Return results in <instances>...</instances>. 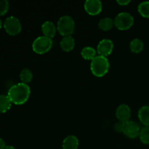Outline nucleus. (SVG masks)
<instances>
[{"label":"nucleus","mask_w":149,"mask_h":149,"mask_svg":"<svg viewBox=\"0 0 149 149\" xmlns=\"http://www.w3.org/2000/svg\"><path fill=\"white\" fill-rule=\"evenodd\" d=\"M31 95L30 87L27 84L17 83L9 89L7 96L12 103L15 105H23L29 100Z\"/></svg>","instance_id":"nucleus-1"},{"label":"nucleus","mask_w":149,"mask_h":149,"mask_svg":"<svg viewBox=\"0 0 149 149\" xmlns=\"http://www.w3.org/2000/svg\"><path fill=\"white\" fill-rule=\"evenodd\" d=\"M110 68V63L106 57L97 55L90 63V70L95 77H103L106 75Z\"/></svg>","instance_id":"nucleus-2"},{"label":"nucleus","mask_w":149,"mask_h":149,"mask_svg":"<svg viewBox=\"0 0 149 149\" xmlns=\"http://www.w3.org/2000/svg\"><path fill=\"white\" fill-rule=\"evenodd\" d=\"M57 31L63 36H71L75 30V22L69 15L61 16L57 23Z\"/></svg>","instance_id":"nucleus-3"},{"label":"nucleus","mask_w":149,"mask_h":149,"mask_svg":"<svg viewBox=\"0 0 149 149\" xmlns=\"http://www.w3.org/2000/svg\"><path fill=\"white\" fill-rule=\"evenodd\" d=\"M52 47V39H49L45 36H38L32 43V49L35 53L39 55H42L49 52Z\"/></svg>","instance_id":"nucleus-4"},{"label":"nucleus","mask_w":149,"mask_h":149,"mask_svg":"<svg viewBox=\"0 0 149 149\" xmlns=\"http://www.w3.org/2000/svg\"><path fill=\"white\" fill-rule=\"evenodd\" d=\"M114 26L120 31L128 30L134 23V17L127 12H122L116 15L114 18Z\"/></svg>","instance_id":"nucleus-5"},{"label":"nucleus","mask_w":149,"mask_h":149,"mask_svg":"<svg viewBox=\"0 0 149 149\" xmlns=\"http://www.w3.org/2000/svg\"><path fill=\"white\" fill-rule=\"evenodd\" d=\"M5 31L10 36H15L20 33L22 29L20 20L15 16H10L7 17L3 23Z\"/></svg>","instance_id":"nucleus-6"},{"label":"nucleus","mask_w":149,"mask_h":149,"mask_svg":"<svg viewBox=\"0 0 149 149\" xmlns=\"http://www.w3.org/2000/svg\"><path fill=\"white\" fill-rule=\"evenodd\" d=\"M141 130V128L140 127V125L136 122L129 120L128 122L124 123L122 133L125 134V135H126L128 138L134 139L139 136Z\"/></svg>","instance_id":"nucleus-7"},{"label":"nucleus","mask_w":149,"mask_h":149,"mask_svg":"<svg viewBox=\"0 0 149 149\" xmlns=\"http://www.w3.org/2000/svg\"><path fill=\"white\" fill-rule=\"evenodd\" d=\"M113 49V43L111 39H103L99 42L97 46V52L98 55L106 57L111 54Z\"/></svg>","instance_id":"nucleus-8"},{"label":"nucleus","mask_w":149,"mask_h":149,"mask_svg":"<svg viewBox=\"0 0 149 149\" xmlns=\"http://www.w3.org/2000/svg\"><path fill=\"white\" fill-rule=\"evenodd\" d=\"M84 8L90 15H97L102 11L103 4L100 0H87L84 1Z\"/></svg>","instance_id":"nucleus-9"},{"label":"nucleus","mask_w":149,"mask_h":149,"mask_svg":"<svg viewBox=\"0 0 149 149\" xmlns=\"http://www.w3.org/2000/svg\"><path fill=\"white\" fill-rule=\"evenodd\" d=\"M116 116L120 122L125 123L130 120L131 109L127 104H121L116 110Z\"/></svg>","instance_id":"nucleus-10"},{"label":"nucleus","mask_w":149,"mask_h":149,"mask_svg":"<svg viewBox=\"0 0 149 149\" xmlns=\"http://www.w3.org/2000/svg\"><path fill=\"white\" fill-rule=\"evenodd\" d=\"M42 31L43 33L44 36L46 37L52 39L55 36L57 31V27L52 22L45 21L42 25Z\"/></svg>","instance_id":"nucleus-11"},{"label":"nucleus","mask_w":149,"mask_h":149,"mask_svg":"<svg viewBox=\"0 0 149 149\" xmlns=\"http://www.w3.org/2000/svg\"><path fill=\"white\" fill-rule=\"evenodd\" d=\"M60 46L64 52H70L75 47V39L72 36H63L60 42Z\"/></svg>","instance_id":"nucleus-12"},{"label":"nucleus","mask_w":149,"mask_h":149,"mask_svg":"<svg viewBox=\"0 0 149 149\" xmlns=\"http://www.w3.org/2000/svg\"><path fill=\"white\" fill-rule=\"evenodd\" d=\"M79 147V140L75 135H68L63 141V149H77Z\"/></svg>","instance_id":"nucleus-13"},{"label":"nucleus","mask_w":149,"mask_h":149,"mask_svg":"<svg viewBox=\"0 0 149 149\" xmlns=\"http://www.w3.org/2000/svg\"><path fill=\"white\" fill-rule=\"evenodd\" d=\"M138 119L146 127H149V106H143L138 111Z\"/></svg>","instance_id":"nucleus-14"},{"label":"nucleus","mask_w":149,"mask_h":149,"mask_svg":"<svg viewBox=\"0 0 149 149\" xmlns=\"http://www.w3.org/2000/svg\"><path fill=\"white\" fill-rule=\"evenodd\" d=\"M114 26V20L109 17H103L98 22V27L100 30L108 31L111 30Z\"/></svg>","instance_id":"nucleus-15"},{"label":"nucleus","mask_w":149,"mask_h":149,"mask_svg":"<svg viewBox=\"0 0 149 149\" xmlns=\"http://www.w3.org/2000/svg\"><path fill=\"white\" fill-rule=\"evenodd\" d=\"M81 55L84 60L93 61L97 56V50L91 47H84L81 51Z\"/></svg>","instance_id":"nucleus-16"},{"label":"nucleus","mask_w":149,"mask_h":149,"mask_svg":"<svg viewBox=\"0 0 149 149\" xmlns=\"http://www.w3.org/2000/svg\"><path fill=\"white\" fill-rule=\"evenodd\" d=\"M12 102L7 95H0V113H5L10 110Z\"/></svg>","instance_id":"nucleus-17"},{"label":"nucleus","mask_w":149,"mask_h":149,"mask_svg":"<svg viewBox=\"0 0 149 149\" xmlns=\"http://www.w3.org/2000/svg\"><path fill=\"white\" fill-rule=\"evenodd\" d=\"M144 44L141 39L135 38L133 39L130 43V50L134 53H140L143 49Z\"/></svg>","instance_id":"nucleus-18"},{"label":"nucleus","mask_w":149,"mask_h":149,"mask_svg":"<svg viewBox=\"0 0 149 149\" xmlns=\"http://www.w3.org/2000/svg\"><path fill=\"white\" fill-rule=\"evenodd\" d=\"M20 79L22 83L28 84V83L31 82L33 79V73L29 68H23L20 73Z\"/></svg>","instance_id":"nucleus-19"},{"label":"nucleus","mask_w":149,"mask_h":149,"mask_svg":"<svg viewBox=\"0 0 149 149\" xmlns=\"http://www.w3.org/2000/svg\"><path fill=\"white\" fill-rule=\"evenodd\" d=\"M138 11L141 16L149 18V1H144L138 6Z\"/></svg>","instance_id":"nucleus-20"},{"label":"nucleus","mask_w":149,"mask_h":149,"mask_svg":"<svg viewBox=\"0 0 149 149\" xmlns=\"http://www.w3.org/2000/svg\"><path fill=\"white\" fill-rule=\"evenodd\" d=\"M139 138L141 142L144 144H149V127L144 126L141 128L139 134Z\"/></svg>","instance_id":"nucleus-21"},{"label":"nucleus","mask_w":149,"mask_h":149,"mask_svg":"<svg viewBox=\"0 0 149 149\" xmlns=\"http://www.w3.org/2000/svg\"><path fill=\"white\" fill-rule=\"evenodd\" d=\"M9 10V2L7 0H0V16L7 13Z\"/></svg>","instance_id":"nucleus-22"},{"label":"nucleus","mask_w":149,"mask_h":149,"mask_svg":"<svg viewBox=\"0 0 149 149\" xmlns=\"http://www.w3.org/2000/svg\"><path fill=\"white\" fill-rule=\"evenodd\" d=\"M123 127H124V123L119 122V123L115 124L114 126H113V129L116 132H123Z\"/></svg>","instance_id":"nucleus-23"},{"label":"nucleus","mask_w":149,"mask_h":149,"mask_svg":"<svg viewBox=\"0 0 149 149\" xmlns=\"http://www.w3.org/2000/svg\"><path fill=\"white\" fill-rule=\"evenodd\" d=\"M116 2L120 6H126L130 3V0H117Z\"/></svg>","instance_id":"nucleus-24"},{"label":"nucleus","mask_w":149,"mask_h":149,"mask_svg":"<svg viewBox=\"0 0 149 149\" xmlns=\"http://www.w3.org/2000/svg\"><path fill=\"white\" fill-rule=\"evenodd\" d=\"M6 146L5 142L4 141V140L2 138H0V149H4Z\"/></svg>","instance_id":"nucleus-25"},{"label":"nucleus","mask_w":149,"mask_h":149,"mask_svg":"<svg viewBox=\"0 0 149 149\" xmlns=\"http://www.w3.org/2000/svg\"><path fill=\"white\" fill-rule=\"evenodd\" d=\"M4 149H16L15 147H13V146H6Z\"/></svg>","instance_id":"nucleus-26"},{"label":"nucleus","mask_w":149,"mask_h":149,"mask_svg":"<svg viewBox=\"0 0 149 149\" xmlns=\"http://www.w3.org/2000/svg\"><path fill=\"white\" fill-rule=\"evenodd\" d=\"M1 27H2V22H1V20L0 19V29H1Z\"/></svg>","instance_id":"nucleus-27"}]
</instances>
